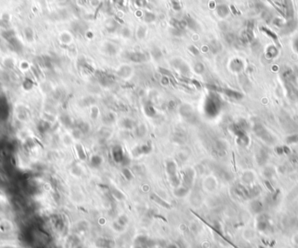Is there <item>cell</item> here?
Here are the masks:
<instances>
[{"mask_svg":"<svg viewBox=\"0 0 298 248\" xmlns=\"http://www.w3.org/2000/svg\"><path fill=\"white\" fill-rule=\"evenodd\" d=\"M189 51H190V52L192 53V54H194L195 56H197V55H199V50H198V48L197 47H195V45H191V46H189Z\"/></svg>","mask_w":298,"mask_h":248,"instance_id":"obj_43","label":"cell"},{"mask_svg":"<svg viewBox=\"0 0 298 248\" xmlns=\"http://www.w3.org/2000/svg\"><path fill=\"white\" fill-rule=\"evenodd\" d=\"M295 47H296V49L297 50V51H298V38H297V40L296 41V43H295Z\"/></svg>","mask_w":298,"mask_h":248,"instance_id":"obj_51","label":"cell"},{"mask_svg":"<svg viewBox=\"0 0 298 248\" xmlns=\"http://www.w3.org/2000/svg\"><path fill=\"white\" fill-rule=\"evenodd\" d=\"M134 4L139 7H145L147 4L146 0H134Z\"/></svg>","mask_w":298,"mask_h":248,"instance_id":"obj_41","label":"cell"},{"mask_svg":"<svg viewBox=\"0 0 298 248\" xmlns=\"http://www.w3.org/2000/svg\"><path fill=\"white\" fill-rule=\"evenodd\" d=\"M219 110H220V99L216 94L212 93L207 99V101L205 104V111L208 115L214 116L217 114Z\"/></svg>","mask_w":298,"mask_h":248,"instance_id":"obj_1","label":"cell"},{"mask_svg":"<svg viewBox=\"0 0 298 248\" xmlns=\"http://www.w3.org/2000/svg\"><path fill=\"white\" fill-rule=\"evenodd\" d=\"M102 164V158L99 155H93L92 156L90 160V165L93 168H98Z\"/></svg>","mask_w":298,"mask_h":248,"instance_id":"obj_22","label":"cell"},{"mask_svg":"<svg viewBox=\"0 0 298 248\" xmlns=\"http://www.w3.org/2000/svg\"><path fill=\"white\" fill-rule=\"evenodd\" d=\"M146 131H147V128L144 124L139 125L134 128V134L139 139H141L143 137H145V135L146 134Z\"/></svg>","mask_w":298,"mask_h":248,"instance_id":"obj_14","label":"cell"},{"mask_svg":"<svg viewBox=\"0 0 298 248\" xmlns=\"http://www.w3.org/2000/svg\"><path fill=\"white\" fill-rule=\"evenodd\" d=\"M152 199L156 202V203H158L159 204H160L161 206H164V207H166V208H170V204H168L166 201H164L162 199H160V197H158L157 195H155V194H153L152 195Z\"/></svg>","mask_w":298,"mask_h":248,"instance_id":"obj_29","label":"cell"},{"mask_svg":"<svg viewBox=\"0 0 298 248\" xmlns=\"http://www.w3.org/2000/svg\"><path fill=\"white\" fill-rule=\"evenodd\" d=\"M104 51L106 54H108L110 56H113V55H115L117 53L118 49H117L115 44H112V43H106L104 46Z\"/></svg>","mask_w":298,"mask_h":248,"instance_id":"obj_17","label":"cell"},{"mask_svg":"<svg viewBox=\"0 0 298 248\" xmlns=\"http://www.w3.org/2000/svg\"><path fill=\"white\" fill-rule=\"evenodd\" d=\"M167 248H178V247H177V246H176V245L171 244V245H169V246H168V247H167Z\"/></svg>","mask_w":298,"mask_h":248,"instance_id":"obj_49","label":"cell"},{"mask_svg":"<svg viewBox=\"0 0 298 248\" xmlns=\"http://www.w3.org/2000/svg\"><path fill=\"white\" fill-rule=\"evenodd\" d=\"M112 195H113L114 198H115V199H118V200H122V199H125L124 194H123L120 191H119L118 189L112 190Z\"/></svg>","mask_w":298,"mask_h":248,"instance_id":"obj_31","label":"cell"},{"mask_svg":"<svg viewBox=\"0 0 298 248\" xmlns=\"http://www.w3.org/2000/svg\"><path fill=\"white\" fill-rule=\"evenodd\" d=\"M112 156L116 163H121L123 160L125 154L123 152V149L120 146H114L112 149Z\"/></svg>","mask_w":298,"mask_h":248,"instance_id":"obj_5","label":"cell"},{"mask_svg":"<svg viewBox=\"0 0 298 248\" xmlns=\"http://www.w3.org/2000/svg\"><path fill=\"white\" fill-rule=\"evenodd\" d=\"M152 152V146L150 144H145L142 146H136L133 150V155L135 157H139L141 155L144 154H148Z\"/></svg>","mask_w":298,"mask_h":248,"instance_id":"obj_4","label":"cell"},{"mask_svg":"<svg viewBox=\"0 0 298 248\" xmlns=\"http://www.w3.org/2000/svg\"><path fill=\"white\" fill-rule=\"evenodd\" d=\"M96 246L99 248H114V247L115 246V243L112 239L100 238L99 239H97Z\"/></svg>","mask_w":298,"mask_h":248,"instance_id":"obj_8","label":"cell"},{"mask_svg":"<svg viewBox=\"0 0 298 248\" xmlns=\"http://www.w3.org/2000/svg\"><path fill=\"white\" fill-rule=\"evenodd\" d=\"M171 65L173 68H175L176 70H178L180 73H181L184 76H187L190 73V68L189 66L187 65V63H185L182 59H173L171 61Z\"/></svg>","mask_w":298,"mask_h":248,"instance_id":"obj_2","label":"cell"},{"mask_svg":"<svg viewBox=\"0 0 298 248\" xmlns=\"http://www.w3.org/2000/svg\"><path fill=\"white\" fill-rule=\"evenodd\" d=\"M114 2H115L116 4H122L123 0H114Z\"/></svg>","mask_w":298,"mask_h":248,"instance_id":"obj_50","label":"cell"},{"mask_svg":"<svg viewBox=\"0 0 298 248\" xmlns=\"http://www.w3.org/2000/svg\"><path fill=\"white\" fill-rule=\"evenodd\" d=\"M161 84L164 85V86H168L169 84V78L166 76H163L162 78H161Z\"/></svg>","mask_w":298,"mask_h":248,"instance_id":"obj_47","label":"cell"},{"mask_svg":"<svg viewBox=\"0 0 298 248\" xmlns=\"http://www.w3.org/2000/svg\"><path fill=\"white\" fill-rule=\"evenodd\" d=\"M216 12L220 17H226L229 14V8L226 4H220L216 8Z\"/></svg>","mask_w":298,"mask_h":248,"instance_id":"obj_15","label":"cell"},{"mask_svg":"<svg viewBox=\"0 0 298 248\" xmlns=\"http://www.w3.org/2000/svg\"><path fill=\"white\" fill-rule=\"evenodd\" d=\"M61 120H62V122L65 125H66V126L71 125V119L68 115H63L61 117Z\"/></svg>","mask_w":298,"mask_h":248,"instance_id":"obj_36","label":"cell"},{"mask_svg":"<svg viewBox=\"0 0 298 248\" xmlns=\"http://www.w3.org/2000/svg\"><path fill=\"white\" fill-rule=\"evenodd\" d=\"M76 152H77V154H78L79 158L81 160H86V153H85V150H84V148L82 147L81 145H77L76 146Z\"/></svg>","mask_w":298,"mask_h":248,"instance_id":"obj_26","label":"cell"},{"mask_svg":"<svg viewBox=\"0 0 298 248\" xmlns=\"http://www.w3.org/2000/svg\"><path fill=\"white\" fill-rule=\"evenodd\" d=\"M194 70L197 74H202L205 72V65L200 62H197L194 65Z\"/></svg>","mask_w":298,"mask_h":248,"instance_id":"obj_30","label":"cell"},{"mask_svg":"<svg viewBox=\"0 0 298 248\" xmlns=\"http://www.w3.org/2000/svg\"><path fill=\"white\" fill-rule=\"evenodd\" d=\"M146 34V27H144V26H140V27L138 28V30H137V32H136L137 38H138L139 39H142V38H145Z\"/></svg>","mask_w":298,"mask_h":248,"instance_id":"obj_32","label":"cell"},{"mask_svg":"<svg viewBox=\"0 0 298 248\" xmlns=\"http://www.w3.org/2000/svg\"><path fill=\"white\" fill-rule=\"evenodd\" d=\"M82 134H83V133L79 131L78 128H76V127H75V129H74L73 131H72V137H73L75 139H79L82 136Z\"/></svg>","mask_w":298,"mask_h":248,"instance_id":"obj_39","label":"cell"},{"mask_svg":"<svg viewBox=\"0 0 298 248\" xmlns=\"http://www.w3.org/2000/svg\"><path fill=\"white\" fill-rule=\"evenodd\" d=\"M119 27L118 23L114 19H108L106 22V29L107 30L108 32H114L116 31Z\"/></svg>","mask_w":298,"mask_h":248,"instance_id":"obj_18","label":"cell"},{"mask_svg":"<svg viewBox=\"0 0 298 248\" xmlns=\"http://www.w3.org/2000/svg\"><path fill=\"white\" fill-rule=\"evenodd\" d=\"M102 120H103V123L105 125H111L115 121V116H114V113L108 112V113H106L104 115V117H102Z\"/></svg>","mask_w":298,"mask_h":248,"instance_id":"obj_24","label":"cell"},{"mask_svg":"<svg viewBox=\"0 0 298 248\" xmlns=\"http://www.w3.org/2000/svg\"><path fill=\"white\" fill-rule=\"evenodd\" d=\"M160 73H161L163 76H166V77H168V76L171 75L170 72H169V71H168V70H167V69H165V68H160Z\"/></svg>","mask_w":298,"mask_h":248,"instance_id":"obj_45","label":"cell"},{"mask_svg":"<svg viewBox=\"0 0 298 248\" xmlns=\"http://www.w3.org/2000/svg\"><path fill=\"white\" fill-rule=\"evenodd\" d=\"M180 113L182 117L186 118H189L192 117L193 114V108L190 104H184L181 106L180 108Z\"/></svg>","mask_w":298,"mask_h":248,"instance_id":"obj_10","label":"cell"},{"mask_svg":"<svg viewBox=\"0 0 298 248\" xmlns=\"http://www.w3.org/2000/svg\"><path fill=\"white\" fill-rule=\"evenodd\" d=\"M120 126L126 130H133L136 127L135 122L128 117H125L120 121Z\"/></svg>","mask_w":298,"mask_h":248,"instance_id":"obj_11","label":"cell"},{"mask_svg":"<svg viewBox=\"0 0 298 248\" xmlns=\"http://www.w3.org/2000/svg\"><path fill=\"white\" fill-rule=\"evenodd\" d=\"M121 34L124 38H130L131 37V30L128 28H124L121 30Z\"/></svg>","mask_w":298,"mask_h":248,"instance_id":"obj_42","label":"cell"},{"mask_svg":"<svg viewBox=\"0 0 298 248\" xmlns=\"http://www.w3.org/2000/svg\"><path fill=\"white\" fill-rule=\"evenodd\" d=\"M225 94L227 95L229 98H232V99H240L242 98V95H241L240 92L238 91H233V90H229V89H227L224 91Z\"/></svg>","mask_w":298,"mask_h":248,"instance_id":"obj_25","label":"cell"},{"mask_svg":"<svg viewBox=\"0 0 298 248\" xmlns=\"http://www.w3.org/2000/svg\"><path fill=\"white\" fill-rule=\"evenodd\" d=\"M194 177H195V173L193 170L187 169L185 171L184 174H183V182H184L185 186L189 188L192 186L193 181H194Z\"/></svg>","mask_w":298,"mask_h":248,"instance_id":"obj_7","label":"cell"},{"mask_svg":"<svg viewBox=\"0 0 298 248\" xmlns=\"http://www.w3.org/2000/svg\"><path fill=\"white\" fill-rule=\"evenodd\" d=\"M121 226H125L127 224H128V217L126 216V215H121L119 219H118V221H117Z\"/></svg>","mask_w":298,"mask_h":248,"instance_id":"obj_37","label":"cell"},{"mask_svg":"<svg viewBox=\"0 0 298 248\" xmlns=\"http://www.w3.org/2000/svg\"><path fill=\"white\" fill-rule=\"evenodd\" d=\"M156 19V16L154 13L151 12H146L145 13V16H144V20L146 22V23H153L154 22Z\"/></svg>","mask_w":298,"mask_h":248,"instance_id":"obj_28","label":"cell"},{"mask_svg":"<svg viewBox=\"0 0 298 248\" xmlns=\"http://www.w3.org/2000/svg\"><path fill=\"white\" fill-rule=\"evenodd\" d=\"M132 73V69L128 65H122L119 70H118V75L121 78H128Z\"/></svg>","mask_w":298,"mask_h":248,"instance_id":"obj_16","label":"cell"},{"mask_svg":"<svg viewBox=\"0 0 298 248\" xmlns=\"http://www.w3.org/2000/svg\"><path fill=\"white\" fill-rule=\"evenodd\" d=\"M188 191H189V188L185 186H178L174 191V195L179 198H182L188 193Z\"/></svg>","mask_w":298,"mask_h":248,"instance_id":"obj_21","label":"cell"},{"mask_svg":"<svg viewBox=\"0 0 298 248\" xmlns=\"http://www.w3.org/2000/svg\"><path fill=\"white\" fill-rule=\"evenodd\" d=\"M64 140H65V143H66V144H70L71 142V139L69 136H66Z\"/></svg>","mask_w":298,"mask_h":248,"instance_id":"obj_48","label":"cell"},{"mask_svg":"<svg viewBox=\"0 0 298 248\" xmlns=\"http://www.w3.org/2000/svg\"><path fill=\"white\" fill-rule=\"evenodd\" d=\"M99 108L97 106H93L91 110V117L93 119H97V117H99Z\"/></svg>","mask_w":298,"mask_h":248,"instance_id":"obj_35","label":"cell"},{"mask_svg":"<svg viewBox=\"0 0 298 248\" xmlns=\"http://www.w3.org/2000/svg\"><path fill=\"white\" fill-rule=\"evenodd\" d=\"M129 163H130V160H129V158H128L126 155H125V157H124V159H123V160L121 161V165H123V166H127V165H129Z\"/></svg>","mask_w":298,"mask_h":248,"instance_id":"obj_46","label":"cell"},{"mask_svg":"<svg viewBox=\"0 0 298 248\" xmlns=\"http://www.w3.org/2000/svg\"><path fill=\"white\" fill-rule=\"evenodd\" d=\"M169 179H170L171 184L172 186H173L174 187H178L180 186V179L179 178L177 177V175L175 176H172V177H169Z\"/></svg>","mask_w":298,"mask_h":248,"instance_id":"obj_34","label":"cell"},{"mask_svg":"<svg viewBox=\"0 0 298 248\" xmlns=\"http://www.w3.org/2000/svg\"><path fill=\"white\" fill-rule=\"evenodd\" d=\"M127 58L133 63H143L147 60V56L146 53L141 51H133L128 52Z\"/></svg>","mask_w":298,"mask_h":248,"instance_id":"obj_3","label":"cell"},{"mask_svg":"<svg viewBox=\"0 0 298 248\" xmlns=\"http://www.w3.org/2000/svg\"><path fill=\"white\" fill-rule=\"evenodd\" d=\"M122 174H123V176L125 177V178L127 179V180H131L132 178H133V173H132V172L128 169V168H127V167H124L123 169H122Z\"/></svg>","mask_w":298,"mask_h":248,"instance_id":"obj_33","label":"cell"},{"mask_svg":"<svg viewBox=\"0 0 298 248\" xmlns=\"http://www.w3.org/2000/svg\"><path fill=\"white\" fill-rule=\"evenodd\" d=\"M230 67H231V69H232L234 72L238 73V72H240V71L242 70V68H243V64H242L241 60H240V59H234V60L231 62V64H230Z\"/></svg>","mask_w":298,"mask_h":248,"instance_id":"obj_19","label":"cell"},{"mask_svg":"<svg viewBox=\"0 0 298 248\" xmlns=\"http://www.w3.org/2000/svg\"><path fill=\"white\" fill-rule=\"evenodd\" d=\"M99 83L103 86H111L114 82V78L106 73H99Z\"/></svg>","mask_w":298,"mask_h":248,"instance_id":"obj_6","label":"cell"},{"mask_svg":"<svg viewBox=\"0 0 298 248\" xmlns=\"http://www.w3.org/2000/svg\"><path fill=\"white\" fill-rule=\"evenodd\" d=\"M75 127L78 128V129L81 131L83 134H84V133H87V132H89V131H90V125H89L87 123L83 122V121H79V122L76 125Z\"/></svg>","mask_w":298,"mask_h":248,"instance_id":"obj_23","label":"cell"},{"mask_svg":"<svg viewBox=\"0 0 298 248\" xmlns=\"http://www.w3.org/2000/svg\"><path fill=\"white\" fill-rule=\"evenodd\" d=\"M144 112L147 117H154L156 115V111L151 103H146L144 104Z\"/></svg>","mask_w":298,"mask_h":248,"instance_id":"obj_13","label":"cell"},{"mask_svg":"<svg viewBox=\"0 0 298 248\" xmlns=\"http://www.w3.org/2000/svg\"><path fill=\"white\" fill-rule=\"evenodd\" d=\"M172 34L173 36H176V37H181L183 34V30L173 28V30H172Z\"/></svg>","mask_w":298,"mask_h":248,"instance_id":"obj_40","label":"cell"},{"mask_svg":"<svg viewBox=\"0 0 298 248\" xmlns=\"http://www.w3.org/2000/svg\"><path fill=\"white\" fill-rule=\"evenodd\" d=\"M226 40H227V43H229V44H232V43H234V42H235V36H234L233 34H231V33H228V34H227V36H226Z\"/></svg>","mask_w":298,"mask_h":248,"instance_id":"obj_44","label":"cell"},{"mask_svg":"<svg viewBox=\"0 0 298 248\" xmlns=\"http://www.w3.org/2000/svg\"><path fill=\"white\" fill-rule=\"evenodd\" d=\"M151 55L152 57L156 60H160L163 57V53L160 51V49H159L158 47H154L151 51Z\"/></svg>","mask_w":298,"mask_h":248,"instance_id":"obj_27","label":"cell"},{"mask_svg":"<svg viewBox=\"0 0 298 248\" xmlns=\"http://www.w3.org/2000/svg\"><path fill=\"white\" fill-rule=\"evenodd\" d=\"M183 20L186 23V25L189 28V29L193 30H197L199 29V25L198 23L196 22V20L195 18H193L191 16H185V17L183 18Z\"/></svg>","mask_w":298,"mask_h":248,"instance_id":"obj_9","label":"cell"},{"mask_svg":"<svg viewBox=\"0 0 298 248\" xmlns=\"http://www.w3.org/2000/svg\"><path fill=\"white\" fill-rule=\"evenodd\" d=\"M171 4H172L173 8L175 11H181V3H180L179 0H171Z\"/></svg>","mask_w":298,"mask_h":248,"instance_id":"obj_38","label":"cell"},{"mask_svg":"<svg viewBox=\"0 0 298 248\" xmlns=\"http://www.w3.org/2000/svg\"><path fill=\"white\" fill-rule=\"evenodd\" d=\"M221 44L217 40H213L209 44V50L213 52V54H217L221 51Z\"/></svg>","mask_w":298,"mask_h":248,"instance_id":"obj_20","label":"cell"},{"mask_svg":"<svg viewBox=\"0 0 298 248\" xmlns=\"http://www.w3.org/2000/svg\"><path fill=\"white\" fill-rule=\"evenodd\" d=\"M166 170L169 177L177 175V165L173 161H168L166 165Z\"/></svg>","mask_w":298,"mask_h":248,"instance_id":"obj_12","label":"cell"}]
</instances>
